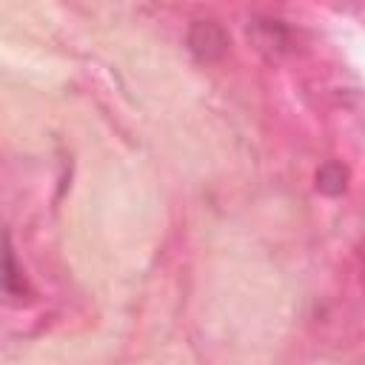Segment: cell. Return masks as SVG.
<instances>
[{"label":"cell","instance_id":"1","mask_svg":"<svg viewBox=\"0 0 365 365\" xmlns=\"http://www.w3.org/2000/svg\"><path fill=\"white\" fill-rule=\"evenodd\" d=\"M228 34L217 20H194L188 29V48L200 63H217L228 54Z\"/></svg>","mask_w":365,"mask_h":365},{"label":"cell","instance_id":"3","mask_svg":"<svg viewBox=\"0 0 365 365\" xmlns=\"http://www.w3.org/2000/svg\"><path fill=\"white\" fill-rule=\"evenodd\" d=\"M3 285H6V291H9L11 297H20V294L26 291V279H23V274H20L17 265H14V254H11L9 240H6V274H3Z\"/></svg>","mask_w":365,"mask_h":365},{"label":"cell","instance_id":"2","mask_svg":"<svg viewBox=\"0 0 365 365\" xmlns=\"http://www.w3.org/2000/svg\"><path fill=\"white\" fill-rule=\"evenodd\" d=\"M345 185H348V171H345L342 163H334V160H331V163L319 165V171H317V188H319L322 194L336 197V194L345 191Z\"/></svg>","mask_w":365,"mask_h":365}]
</instances>
